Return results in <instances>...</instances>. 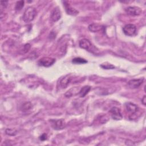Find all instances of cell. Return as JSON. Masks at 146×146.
<instances>
[{"label":"cell","instance_id":"obj_1","mask_svg":"<svg viewBox=\"0 0 146 146\" xmlns=\"http://www.w3.org/2000/svg\"><path fill=\"white\" fill-rule=\"evenodd\" d=\"M80 47L86 50L87 51L92 52V53H96V52L98 51L96 47H95L91 42L87 39H82L79 41V43Z\"/></svg>","mask_w":146,"mask_h":146},{"label":"cell","instance_id":"obj_2","mask_svg":"<svg viewBox=\"0 0 146 146\" xmlns=\"http://www.w3.org/2000/svg\"><path fill=\"white\" fill-rule=\"evenodd\" d=\"M36 14V11L35 8L33 7H28L26 9L22 18L24 22L28 23L32 21Z\"/></svg>","mask_w":146,"mask_h":146},{"label":"cell","instance_id":"obj_3","mask_svg":"<svg viewBox=\"0 0 146 146\" xmlns=\"http://www.w3.org/2000/svg\"><path fill=\"white\" fill-rule=\"evenodd\" d=\"M123 33L127 36H133L136 33V27L133 24H127L123 28Z\"/></svg>","mask_w":146,"mask_h":146},{"label":"cell","instance_id":"obj_4","mask_svg":"<svg viewBox=\"0 0 146 146\" xmlns=\"http://www.w3.org/2000/svg\"><path fill=\"white\" fill-rule=\"evenodd\" d=\"M55 62V59L50 57H43L40 59L38 62V64L39 66L48 67L52 66Z\"/></svg>","mask_w":146,"mask_h":146},{"label":"cell","instance_id":"obj_5","mask_svg":"<svg viewBox=\"0 0 146 146\" xmlns=\"http://www.w3.org/2000/svg\"><path fill=\"white\" fill-rule=\"evenodd\" d=\"M52 127L56 130H60L63 129L66 126L64 120L63 119L59 120H50Z\"/></svg>","mask_w":146,"mask_h":146},{"label":"cell","instance_id":"obj_6","mask_svg":"<svg viewBox=\"0 0 146 146\" xmlns=\"http://www.w3.org/2000/svg\"><path fill=\"white\" fill-rule=\"evenodd\" d=\"M127 14L131 16H137L141 14L142 10L140 8L136 6H129L125 9Z\"/></svg>","mask_w":146,"mask_h":146},{"label":"cell","instance_id":"obj_7","mask_svg":"<svg viewBox=\"0 0 146 146\" xmlns=\"http://www.w3.org/2000/svg\"><path fill=\"white\" fill-rule=\"evenodd\" d=\"M110 112L111 113L112 118L115 120H119L123 118V116L121 113L120 109L116 107H112L110 110Z\"/></svg>","mask_w":146,"mask_h":146},{"label":"cell","instance_id":"obj_8","mask_svg":"<svg viewBox=\"0 0 146 146\" xmlns=\"http://www.w3.org/2000/svg\"><path fill=\"white\" fill-rule=\"evenodd\" d=\"M61 18V11L58 7H55L51 11L50 18L52 22H56Z\"/></svg>","mask_w":146,"mask_h":146},{"label":"cell","instance_id":"obj_9","mask_svg":"<svg viewBox=\"0 0 146 146\" xmlns=\"http://www.w3.org/2000/svg\"><path fill=\"white\" fill-rule=\"evenodd\" d=\"M125 107L127 112L131 115H132L136 113L138 109L137 106L131 102H128L125 103Z\"/></svg>","mask_w":146,"mask_h":146},{"label":"cell","instance_id":"obj_10","mask_svg":"<svg viewBox=\"0 0 146 146\" xmlns=\"http://www.w3.org/2000/svg\"><path fill=\"white\" fill-rule=\"evenodd\" d=\"M63 3H64L66 11L67 13V14H69L71 15H76L78 14L79 12L76 9L73 8L67 2L64 1Z\"/></svg>","mask_w":146,"mask_h":146},{"label":"cell","instance_id":"obj_11","mask_svg":"<svg viewBox=\"0 0 146 146\" xmlns=\"http://www.w3.org/2000/svg\"><path fill=\"white\" fill-rule=\"evenodd\" d=\"M143 80L144 78L132 79L128 82V85L131 88H138L143 83Z\"/></svg>","mask_w":146,"mask_h":146},{"label":"cell","instance_id":"obj_12","mask_svg":"<svg viewBox=\"0 0 146 146\" xmlns=\"http://www.w3.org/2000/svg\"><path fill=\"white\" fill-rule=\"evenodd\" d=\"M103 29V26L99 25V24H96V23H92L90 25H89L88 26V29L90 31L94 32V33H96V32H98L102 30V29Z\"/></svg>","mask_w":146,"mask_h":146},{"label":"cell","instance_id":"obj_13","mask_svg":"<svg viewBox=\"0 0 146 146\" xmlns=\"http://www.w3.org/2000/svg\"><path fill=\"white\" fill-rule=\"evenodd\" d=\"M91 90V87L89 86H85L83 87L80 90L78 93V95L80 98H83Z\"/></svg>","mask_w":146,"mask_h":146},{"label":"cell","instance_id":"obj_14","mask_svg":"<svg viewBox=\"0 0 146 146\" xmlns=\"http://www.w3.org/2000/svg\"><path fill=\"white\" fill-rule=\"evenodd\" d=\"M70 80H71V78L68 76H66L63 78L60 81V84L61 87L62 88H66L70 82Z\"/></svg>","mask_w":146,"mask_h":146},{"label":"cell","instance_id":"obj_15","mask_svg":"<svg viewBox=\"0 0 146 146\" xmlns=\"http://www.w3.org/2000/svg\"><path fill=\"white\" fill-rule=\"evenodd\" d=\"M72 62L74 64H84V63H87V61L85 59H83V58H75L72 59Z\"/></svg>","mask_w":146,"mask_h":146},{"label":"cell","instance_id":"obj_16","mask_svg":"<svg viewBox=\"0 0 146 146\" xmlns=\"http://www.w3.org/2000/svg\"><path fill=\"white\" fill-rule=\"evenodd\" d=\"M24 1H19L17 2L15 5V9L17 10H21L24 6Z\"/></svg>","mask_w":146,"mask_h":146},{"label":"cell","instance_id":"obj_17","mask_svg":"<svg viewBox=\"0 0 146 146\" xmlns=\"http://www.w3.org/2000/svg\"><path fill=\"white\" fill-rule=\"evenodd\" d=\"M31 107H32V104L30 102H26L25 103H24L22 105V110L23 111H27V110H30Z\"/></svg>","mask_w":146,"mask_h":146},{"label":"cell","instance_id":"obj_18","mask_svg":"<svg viewBox=\"0 0 146 146\" xmlns=\"http://www.w3.org/2000/svg\"><path fill=\"white\" fill-rule=\"evenodd\" d=\"M6 133L10 136H14L17 134V131L14 129H7L6 130Z\"/></svg>","mask_w":146,"mask_h":146},{"label":"cell","instance_id":"obj_19","mask_svg":"<svg viewBox=\"0 0 146 146\" xmlns=\"http://www.w3.org/2000/svg\"><path fill=\"white\" fill-rule=\"evenodd\" d=\"M101 67H102L104 69L105 68L106 69H113V68H114V66L111 65V64H105L104 66L101 65Z\"/></svg>","mask_w":146,"mask_h":146},{"label":"cell","instance_id":"obj_20","mask_svg":"<svg viewBox=\"0 0 146 146\" xmlns=\"http://www.w3.org/2000/svg\"><path fill=\"white\" fill-rule=\"evenodd\" d=\"M47 139V135L46 133H43L42 134L40 137H39V139L42 141H44V140H46V139Z\"/></svg>","mask_w":146,"mask_h":146},{"label":"cell","instance_id":"obj_21","mask_svg":"<svg viewBox=\"0 0 146 146\" xmlns=\"http://www.w3.org/2000/svg\"><path fill=\"white\" fill-rule=\"evenodd\" d=\"M7 3H8V1H1V7H6L7 6Z\"/></svg>","mask_w":146,"mask_h":146},{"label":"cell","instance_id":"obj_22","mask_svg":"<svg viewBox=\"0 0 146 146\" xmlns=\"http://www.w3.org/2000/svg\"><path fill=\"white\" fill-rule=\"evenodd\" d=\"M146 100V98H145V95H144L143 96V98H142V99H141V103L144 106H145V104H146V100Z\"/></svg>","mask_w":146,"mask_h":146}]
</instances>
